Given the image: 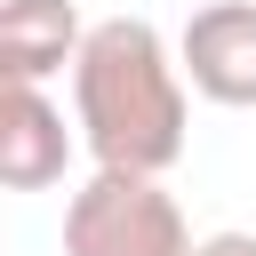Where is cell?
Masks as SVG:
<instances>
[{"instance_id": "1", "label": "cell", "mask_w": 256, "mask_h": 256, "mask_svg": "<svg viewBox=\"0 0 256 256\" xmlns=\"http://www.w3.org/2000/svg\"><path fill=\"white\" fill-rule=\"evenodd\" d=\"M184 88L192 80L152 16L88 24V40L72 56V120H80V144L96 152V168H144V176L176 168L184 128H192Z\"/></svg>"}, {"instance_id": "2", "label": "cell", "mask_w": 256, "mask_h": 256, "mask_svg": "<svg viewBox=\"0 0 256 256\" xmlns=\"http://www.w3.org/2000/svg\"><path fill=\"white\" fill-rule=\"evenodd\" d=\"M64 256H192V232L160 176L96 168L64 200Z\"/></svg>"}, {"instance_id": "3", "label": "cell", "mask_w": 256, "mask_h": 256, "mask_svg": "<svg viewBox=\"0 0 256 256\" xmlns=\"http://www.w3.org/2000/svg\"><path fill=\"white\" fill-rule=\"evenodd\" d=\"M176 64L208 104H256V0H208L176 32Z\"/></svg>"}, {"instance_id": "4", "label": "cell", "mask_w": 256, "mask_h": 256, "mask_svg": "<svg viewBox=\"0 0 256 256\" xmlns=\"http://www.w3.org/2000/svg\"><path fill=\"white\" fill-rule=\"evenodd\" d=\"M64 160H72V128L40 96V80H0V192H48Z\"/></svg>"}, {"instance_id": "5", "label": "cell", "mask_w": 256, "mask_h": 256, "mask_svg": "<svg viewBox=\"0 0 256 256\" xmlns=\"http://www.w3.org/2000/svg\"><path fill=\"white\" fill-rule=\"evenodd\" d=\"M88 24L72 0H0V72L8 80H48L80 56Z\"/></svg>"}, {"instance_id": "6", "label": "cell", "mask_w": 256, "mask_h": 256, "mask_svg": "<svg viewBox=\"0 0 256 256\" xmlns=\"http://www.w3.org/2000/svg\"><path fill=\"white\" fill-rule=\"evenodd\" d=\"M192 256H256V232H208L192 240Z\"/></svg>"}, {"instance_id": "7", "label": "cell", "mask_w": 256, "mask_h": 256, "mask_svg": "<svg viewBox=\"0 0 256 256\" xmlns=\"http://www.w3.org/2000/svg\"><path fill=\"white\" fill-rule=\"evenodd\" d=\"M0 80H8V72H0Z\"/></svg>"}]
</instances>
